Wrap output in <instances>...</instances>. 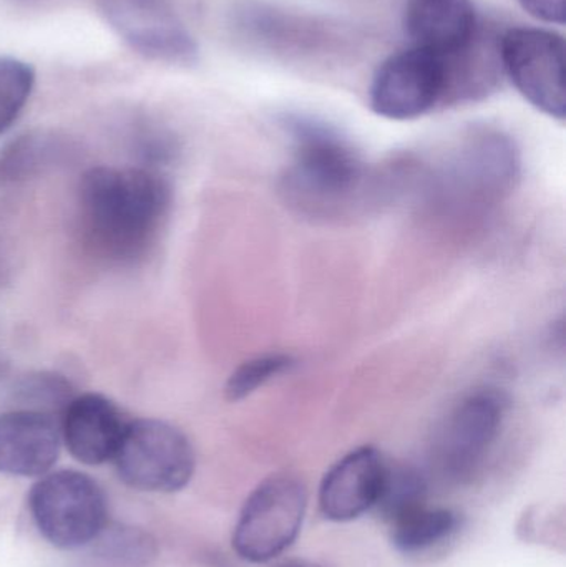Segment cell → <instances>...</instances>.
<instances>
[{
	"label": "cell",
	"instance_id": "cell-10",
	"mask_svg": "<svg viewBox=\"0 0 566 567\" xmlns=\"http://www.w3.org/2000/svg\"><path fill=\"white\" fill-rule=\"evenodd\" d=\"M60 423L42 410H12L0 415V473L40 478L60 456Z\"/></svg>",
	"mask_w": 566,
	"mask_h": 567
},
{
	"label": "cell",
	"instance_id": "cell-9",
	"mask_svg": "<svg viewBox=\"0 0 566 567\" xmlns=\"http://www.w3.org/2000/svg\"><path fill=\"white\" fill-rule=\"evenodd\" d=\"M116 35L136 53L169 65H192L198 47L175 0H96Z\"/></svg>",
	"mask_w": 566,
	"mask_h": 567
},
{
	"label": "cell",
	"instance_id": "cell-19",
	"mask_svg": "<svg viewBox=\"0 0 566 567\" xmlns=\"http://www.w3.org/2000/svg\"><path fill=\"white\" fill-rule=\"evenodd\" d=\"M295 365L292 357L286 353H266L243 362L226 382L225 393L229 402H239L253 395L256 390L271 382L276 377L282 375Z\"/></svg>",
	"mask_w": 566,
	"mask_h": 567
},
{
	"label": "cell",
	"instance_id": "cell-5",
	"mask_svg": "<svg viewBox=\"0 0 566 567\" xmlns=\"http://www.w3.org/2000/svg\"><path fill=\"white\" fill-rule=\"evenodd\" d=\"M308 508V492L296 476L265 480L246 499L233 533V549L249 563L281 556L298 538Z\"/></svg>",
	"mask_w": 566,
	"mask_h": 567
},
{
	"label": "cell",
	"instance_id": "cell-18",
	"mask_svg": "<svg viewBox=\"0 0 566 567\" xmlns=\"http://www.w3.org/2000/svg\"><path fill=\"white\" fill-rule=\"evenodd\" d=\"M33 85L35 72L32 65L12 56H0V136L19 120Z\"/></svg>",
	"mask_w": 566,
	"mask_h": 567
},
{
	"label": "cell",
	"instance_id": "cell-4",
	"mask_svg": "<svg viewBox=\"0 0 566 567\" xmlns=\"http://www.w3.org/2000/svg\"><path fill=\"white\" fill-rule=\"evenodd\" d=\"M113 463L130 488L176 493L192 482L196 456L188 436L172 423L138 419L126 423Z\"/></svg>",
	"mask_w": 566,
	"mask_h": 567
},
{
	"label": "cell",
	"instance_id": "cell-6",
	"mask_svg": "<svg viewBox=\"0 0 566 567\" xmlns=\"http://www.w3.org/2000/svg\"><path fill=\"white\" fill-rule=\"evenodd\" d=\"M507 402L494 389H481L461 400L435 436L432 458L441 476L451 482L471 480L501 435Z\"/></svg>",
	"mask_w": 566,
	"mask_h": 567
},
{
	"label": "cell",
	"instance_id": "cell-12",
	"mask_svg": "<svg viewBox=\"0 0 566 567\" xmlns=\"http://www.w3.org/2000/svg\"><path fill=\"white\" fill-rule=\"evenodd\" d=\"M385 465L384 456L372 446L352 450L339 460L319 488L322 515L331 522L346 523L371 512L381 492Z\"/></svg>",
	"mask_w": 566,
	"mask_h": 567
},
{
	"label": "cell",
	"instance_id": "cell-8",
	"mask_svg": "<svg viewBox=\"0 0 566 567\" xmlns=\"http://www.w3.org/2000/svg\"><path fill=\"white\" fill-rule=\"evenodd\" d=\"M449 93V62L411 47L389 56L372 80L371 109L382 118L405 122L431 112Z\"/></svg>",
	"mask_w": 566,
	"mask_h": 567
},
{
	"label": "cell",
	"instance_id": "cell-2",
	"mask_svg": "<svg viewBox=\"0 0 566 567\" xmlns=\"http://www.w3.org/2000/svg\"><path fill=\"white\" fill-rule=\"evenodd\" d=\"M286 128L295 142V159L282 178L289 202L319 216L348 206L366 178L358 153L326 123L289 116Z\"/></svg>",
	"mask_w": 566,
	"mask_h": 567
},
{
	"label": "cell",
	"instance_id": "cell-7",
	"mask_svg": "<svg viewBox=\"0 0 566 567\" xmlns=\"http://www.w3.org/2000/svg\"><path fill=\"white\" fill-rule=\"evenodd\" d=\"M502 65L515 89L545 115L566 116L565 40L544 29L508 30L498 45Z\"/></svg>",
	"mask_w": 566,
	"mask_h": 567
},
{
	"label": "cell",
	"instance_id": "cell-1",
	"mask_svg": "<svg viewBox=\"0 0 566 567\" xmlns=\"http://www.w3.org/2000/svg\"><path fill=\"white\" fill-rule=\"evenodd\" d=\"M79 205L96 251L133 261L145 255L168 216L172 186L153 169L95 166L82 176Z\"/></svg>",
	"mask_w": 566,
	"mask_h": 567
},
{
	"label": "cell",
	"instance_id": "cell-13",
	"mask_svg": "<svg viewBox=\"0 0 566 567\" xmlns=\"http://www.w3.org/2000/svg\"><path fill=\"white\" fill-rule=\"evenodd\" d=\"M404 27L418 49L454 60L471 50L477 37L472 0H408Z\"/></svg>",
	"mask_w": 566,
	"mask_h": 567
},
{
	"label": "cell",
	"instance_id": "cell-21",
	"mask_svg": "<svg viewBox=\"0 0 566 567\" xmlns=\"http://www.w3.org/2000/svg\"><path fill=\"white\" fill-rule=\"evenodd\" d=\"M275 567H321L315 565L311 561H305V559H291V561L279 563L278 566Z\"/></svg>",
	"mask_w": 566,
	"mask_h": 567
},
{
	"label": "cell",
	"instance_id": "cell-14",
	"mask_svg": "<svg viewBox=\"0 0 566 567\" xmlns=\"http://www.w3.org/2000/svg\"><path fill=\"white\" fill-rule=\"evenodd\" d=\"M455 178L478 196H495L512 188L521 169L515 143L497 130H477L461 145Z\"/></svg>",
	"mask_w": 566,
	"mask_h": 567
},
{
	"label": "cell",
	"instance_id": "cell-15",
	"mask_svg": "<svg viewBox=\"0 0 566 567\" xmlns=\"http://www.w3.org/2000/svg\"><path fill=\"white\" fill-rule=\"evenodd\" d=\"M389 526L392 545L398 551L408 556H422L451 543L461 532L462 518L452 509L429 508L424 505Z\"/></svg>",
	"mask_w": 566,
	"mask_h": 567
},
{
	"label": "cell",
	"instance_id": "cell-11",
	"mask_svg": "<svg viewBox=\"0 0 566 567\" xmlns=\"http://www.w3.org/2000/svg\"><path fill=\"white\" fill-rule=\"evenodd\" d=\"M126 423L112 400L100 393H83L66 402L60 435L76 462L100 466L115 458Z\"/></svg>",
	"mask_w": 566,
	"mask_h": 567
},
{
	"label": "cell",
	"instance_id": "cell-3",
	"mask_svg": "<svg viewBox=\"0 0 566 567\" xmlns=\"http://www.w3.org/2000/svg\"><path fill=\"white\" fill-rule=\"evenodd\" d=\"M29 509L40 535L59 549L92 545L109 525L102 486L76 470L40 476L30 488Z\"/></svg>",
	"mask_w": 566,
	"mask_h": 567
},
{
	"label": "cell",
	"instance_id": "cell-17",
	"mask_svg": "<svg viewBox=\"0 0 566 567\" xmlns=\"http://www.w3.org/2000/svg\"><path fill=\"white\" fill-rule=\"evenodd\" d=\"M103 567H146L155 559V542L142 529L109 526L92 543Z\"/></svg>",
	"mask_w": 566,
	"mask_h": 567
},
{
	"label": "cell",
	"instance_id": "cell-16",
	"mask_svg": "<svg viewBox=\"0 0 566 567\" xmlns=\"http://www.w3.org/2000/svg\"><path fill=\"white\" fill-rule=\"evenodd\" d=\"M428 480L419 470L401 463L385 465L381 492L374 512L391 525L412 509L428 505Z\"/></svg>",
	"mask_w": 566,
	"mask_h": 567
},
{
	"label": "cell",
	"instance_id": "cell-20",
	"mask_svg": "<svg viewBox=\"0 0 566 567\" xmlns=\"http://www.w3.org/2000/svg\"><path fill=\"white\" fill-rule=\"evenodd\" d=\"M521 6L535 19L547 23L564 25L566 16V0H518Z\"/></svg>",
	"mask_w": 566,
	"mask_h": 567
}]
</instances>
